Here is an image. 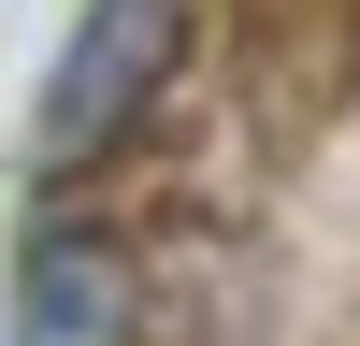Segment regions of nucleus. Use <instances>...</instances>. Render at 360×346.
Wrapping results in <instances>:
<instances>
[{"label":"nucleus","instance_id":"nucleus-1","mask_svg":"<svg viewBox=\"0 0 360 346\" xmlns=\"http://www.w3.org/2000/svg\"><path fill=\"white\" fill-rule=\"evenodd\" d=\"M159 86H173V0H86V29L58 44V72H44L29 159H44V173H86Z\"/></svg>","mask_w":360,"mask_h":346},{"label":"nucleus","instance_id":"nucleus-2","mask_svg":"<svg viewBox=\"0 0 360 346\" xmlns=\"http://www.w3.org/2000/svg\"><path fill=\"white\" fill-rule=\"evenodd\" d=\"M144 303H130V260L101 231H29L15 260V346H130Z\"/></svg>","mask_w":360,"mask_h":346}]
</instances>
